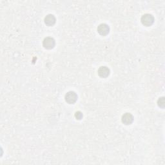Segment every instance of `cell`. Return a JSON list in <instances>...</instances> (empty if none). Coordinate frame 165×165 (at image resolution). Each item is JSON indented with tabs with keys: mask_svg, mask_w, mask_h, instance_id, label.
Returning <instances> with one entry per match:
<instances>
[{
	"mask_svg": "<svg viewBox=\"0 0 165 165\" xmlns=\"http://www.w3.org/2000/svg\"><path fill=\"white\" fill-rule=\"evenodd\" d=\"M141 21L143 25L146 26H150L154 22V18H153L152 15L150 14H145L141 17Z\"/></svg>",
	"mask_w": 165,
	"mask_h": 165,
	"instance_id": "1",
	"label": "cell"
},
{
	"mask_svg": "<svg viewBox=\"0 0 165 165\" xmlns=\"http://www.w3.org/2000/svg\"><path fill=\"white\" fill-rule=\"evenodd\" d=\"M65 99V101L68 103L74 104V103H75L77 100H78V95H77L76 93H75L74 92L70 91L66 93Z\"/></svg>",
	"mask_w": 165,
	"mask_h": 165,
	"instance_id": "2",
	"label": "cell"
},
{
	"mask_svg": "<svg viewBox=\"0 0 165 165\" xmlns=\"http://www.w3.org/2000/svg\"><path fill=\"white\" fill-rule=\"evenodd\" d=\"M43 45L46 49H52L55 46V40L51 37H45L43 40Z\"/></svg>",
	"mask_w": 165,
	"mask_h": 165,
	"instance_id": "3",
	"label": "cell"
},
{
	"mask_svg": "<svg viewBox=\"0 0 165 165\" xmlns=\"http://www.w3.org/2000/svg\"><path fill=\"white\" fill-rule=\"evenodd\" d=\"M97 32L101 36H106L110 32V28L107 24L102 23L98 26Z\"/></svg>",
	"mask_w": 165,
	"mask_h": 165,
	"instance_id": "4",
	"label": "cell"
},
{
	"mask_svg": "<svg viewBox=\"0 0 165 165\" xmlns=\"http://www.w3.org/2000/svg\"><path fill=\"white\" fill-rule=\"evenodd\" d=\"M122 122L126 125H128L132 123L134 121V117L130 113H125L122 115L121 118Z\"/></svg>",
	"mask_w": 165,
	"mask_h": 165,
	"instance_id": "5",
	"label": "cell"
},
{
	"mask_svg": "<svg viewBox=\"0 0 165 165\" xmlns=\"http://www.w3.org/2000/svg\"><path fill=\"white\" fill-rule=\"evenodd\" d=\"M98 75L102 78H106L110 74V70L107 67H101L98 69Z\"/></svg>",
	"mask_w": 165,
	"mask_h": 165,
	"instance_id": "6",
	"label": "cell"
},
{
	"mask_svg": "<svg viewBox=\"0 0 165 165\" xmlns=\"http://www.w3.org/2000/svg\"><path fill=\"white\" fill-rule=\"evenodd\" d=\"M45 23L48 26H53L56 23V18L52 14H48L45 18Z\"/></svg>",
	"mask_w": 165,
	"mask_h": 165,
	"instance_id": "7",
	"label": "cell"
},
{
	"mask_svg": "<svg viewBox=\"0 0 165 165\" xmlns=\"http://www.w3.org/2000/svg\"><path fill=\"white\" fill-rule=\"evenodd\" d=\"M157 104L159 107L164 108L165 107V99L164 97H160L157 101Z\"/></svg>",
	"mask_w": 165,
	"mask_h": 165,
	"instance_id": "8",
	"label": "cell"
},
{
	"mask_svg": "<svg viewBox=\"0 0 165 165\" xmlns=\"http://www.w3.org/2000/svg\"><path fill=\"white\" fill-rule=\"evenodd\" d=\"M82 116V114L81 112H77L75 114V117L77 119H81Z\"/></svg>",
	"mask_w": 165,
	"mask_h": 165,
	"instance_id": "9",
	"label": "cell"
}]
</instances>
